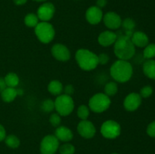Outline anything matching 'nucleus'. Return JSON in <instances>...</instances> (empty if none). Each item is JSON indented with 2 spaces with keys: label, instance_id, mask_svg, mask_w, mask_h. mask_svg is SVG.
<instances>
[{
  "label": "nucleus",
  "instance_id": "obj_9",
  "mask_svg": "<svg viewBox=\"0 0 155 154\" xmlns=\"http://www.w3.org/2000/svg\"><path fill=\"white\" fill-rule=\"evenodd\" d=\"M77 131L81 137L86 139H90L95 136L96 133V128L95 125L90 121L81 120L77 125Z\"/></svg>",
  "mask_w": 155,
  "mask_h": 154
},
{
  "label": "nucleus",
  "instance_id": "obj_6",
  "mask_svg": "<svg viewBox=\"0 0 155 154\" xmlns=\"http://www.w3.org/2000/svg\"><path fill=\"white\" fill-rule=\"evenodd\" d=\"M54 109L61 116H69L74 109L72 97L65 94L58 95L54 101Z\"/></svg>",
  "mask_w": 155,
  "mask_h": 154
},
{
  "label": "nucleus",
  "instance_id": "obj_40",
  "mask_svg": "<svg viewBox=\"0 0 155 154\" xmlns=\"http://www.w3.org/2000/svg\"><path fill=\"white\" fill-rule=\"evenodd\" d=\"M33 1H36V2H45L47 0H33Z\"/></svg>",
  "mask_w": 155,
  "mask_h": 154
},
{
  "label": "nucleus",
  "instance_id": "obj_16",
  "mask_svg": "<svg viewBox=\"0 0 155 154\" xmlns=\"http://www.w3.org/2000/svg\"><path fill=\"white\" fill-rule=\"evenodd\" d=\"M54 136L58 140L63 142H69L74 137L73 131L66 126H58L54 131Z\"/></svg>",
  "mask_w": 155,
  "mask_h": 154
},
{
  "label": "nucleus",
  "instance_id": "obj_41",
  "mask_svg": "<svg viewBox=\"0 0 155 154\" xmlns=\"http://www.w3.org/2000/svg\"><path fill=\"white\" fill-rule=\"evenodd\" d=\"M112 154H118V153H116V152H114V153H112Z\"/></svg>",
  "mask_w": 155,
  "mask_h": 154
},
{
  "label": "nucleus",
  "instance_id": "obj_39",
  "mask_svg": "<svg viewBox=\"0 0 155 154\" xmlns=\"http://www.w3.org/2000/svg\"><path fill=\"white\" fill-rule=\"evenodd\" d=\"M17 94H18V96H21L24 94V91L21 88H18L17 89Z\"/></svg>",
  "mask_w": 155,
  "mask_h": 154
},
{
  "label": "nucleus",
  "instance_id": "obj_24",
  "mask_svg": "<svg viewBox=\"0 0 155 154\" xmlns=\"http://www.w3.org/2000/svg\"><path fill=\"white\" fill-rule=\"evenodd\" d=\"M118 85L116 82H109L104 86V94L108 97H113L117 93Z\"/></svg>",
  "mask_w": 155,
  "mask_h": 154
},
{
  "label": "nucleus",
  "instance_id": "obj_2",
  "mask_svg": "<svg viewBox=\"0 0 155 154\" xmlns=\"http://www.w3.org/2000/svg\"><path fill=\"white\" fill-rule=\"evenodd\" d=\"M133 73V66L128 60H117L110 66V74L117 82H127L131 79Z\"/></svg>",
  "mask_w": 155,
  "mask_h": 154
},
{
  "label": "nucleus",
  "instance_id": "obj_4",
  "mask_svg": "<svg viewBox=\"0 0 155 154\" xmlns=\"http://www.w3.org/2000/svg\"><path fill=\"white\" fill-rule=\"evenodd\" d=\"M110 97L104 93H97L89 99V108L94 113H101L110 107Z\"/></svg>",
  "mask_w": 155,
  "mask_h": 154
},
{
  "label": "nucleus",
  "instance_id": "obj_34",
  "mask_svg": "<svg viewBox=\"0 0 155 154\" xmlns=\"http://www.w3.org/2000/svg\"><path fill=\"white\" fill-rule=\"evenodd\" d=\"M63 91H64V94L67 95H69V96H71L74 93V88L72 85L69 84L67 85L64 88Z\"/></svg>",
  "mask_w": 155,
  "mask_h": 154
},
{
  "label": "nucleus",
  "instance_id": "obj_27",
  "mask_svg": "<svg viewBox=\"0 0 155 154\" xmlns=\"http://www.w3.org/2000/svg\"><path fill=\"white\" fill-rule=\"evenodd\" d=\"M77 116L81 120H86L89 116V108L86 105H80L77 110Z\"/></svg>",
  "mask_w": 155,
  "mask_h": 154
},
{
  "label": "nucleus",
  "instance_id": "obj_18",
  "mask_svg": "<svg viewBox=\"0 0 155 154\" xmlns=\"http://www.w3.org/2000/svg\"><path fill=\"white\" fill-rule=\"evenodd\" d=\"M143 72L149 79L155 80V60L148 59L143 64Z\"/></svg>",
  "mask_w": 155,
  "mask_h": 154
},
{
  "label": "nucleus",
  "instance_id": "obj_23",
  "mask_svg": "<svg viewBox=\"0 0 155 154\" xmlns=\"http://www.w3.org/2000/svg\"><path fill=\"white\" fill-rule=\"evenodd\" d=\"M39 19L38 18L37 15L33 13L27 14L24 18V24L28 27H36V25L39 24Z\"/></svg>",
  "mask_w": 155,
  "mask_h": 154
},
{
  "label": "nucleus",
  "instance_id": "obj_11",
  "mask_svg": "<svg viewBox=\"0 0 155 154\" xmlns=\"http://www.w3.org/2000/svg\"><path fill=\"white\" fill-rule=\"evenodd\" d=\"M55 8L51 2H45L41 5L37 10V17L41 21L48 22L53 18Z\"/></svg>",
  "mask_w": 155,
  "mask_h": 154
},
{
  "label": "nucleus",
  "instance_id": "obj_12",
  "mask_svg": "<svg viewBox=\"0 0 155 154\" xmlns=\"http://www.w3.org/2000/svg\"><path fill=\"white\" fill-rule=\"evenodd\" d=\"M142 104V97L138 93H130L124 101V107L127 111L133 112L137 110Z\"/></svg>",
  "mask_w": 155,
  "mask_h": 154
},
{
  "label": "nucleus",
  "instance_id": "obj_20",
  "mask_svg": "<svg viewBox=\"0 0 155 154\" xmlns=\"http://www.w3.org/2000/svg\"><path fill=\"white\" fill-rule=\"evenodd\" d=\"M63 90V84H62L59 80H52V81H51L48 83V92H49L50 94H51V95H54V96H58V95H61Z\"/></svg>",
  "mask_w": 155,
  "mask_h": 154
},
{
  "label": "nucleus",
  "instance_id": "obj_14",
  "mask_svg": "<svg viewBox=\"0 0 155 154\" xmlns=\"http://www.w3.org/2000/svg\"><path fill=\"white\" fill-rule=\"evenodd\" d=\"M86 18L88 23L92 25L98 24L103 19L102 11L97 6H92L86 11Z\"/></svg>",
  "mask_w": 155,
  "mask_h": 154
},
{
  "label": "nucleus",
  "instance_id": "obj_26",
  "mask_svg": "<svg viewBox=\"0 0 155 154\" xmlns=\"http://www.w3.org/2000/svg\"><path fill=\"white\" fill-rule=\"evenodd\" d=\"M41 109L45 113H51L54 109V101L51 99H45L41 104Z\"/></svg>",
  "mask_w": 155,
  "mask_h": 154
},
{
  "label": "nucleus",
  "instance_id": "obj_8",
  "mask_svg": "<svg viewBox=\"0 0 155 154\" xmlns=\"http://www.w3.org/2000/svg\"><path fill=\"white\" fill-rule=\"evenodd\" d=\"M58 148L59 140L52 134L45 136L40 143L41 154H55Z\"/></svg>",
  "mask_w": 155,
  "mask_h": 154
},
{
  "label": "nucleus",
  "instance_id": "obj_13",
  "mask_svg": "<svg viewBox=\"0 0 155 154\" xmlns=\"http://www.w3.org/2000/svg\"><path fill=\"white\" fill-rule=\"evenodd\" d=\"M102 20L106 27L111 30H117L121 27V24H122V20L120 15L113 11L106 13L103 16Z\"/></svg>",
  "mask_w": 155,
  "mask_h": 154
},
{
  "label": "nucleus",
  "instance_id": "obj_32",
  "mask_svg": "<svg viewBox=\"0 0 155 154\" xmlns=\"http://www.w3.org/2000/svg\"><path fill=\"white\" fill-rule=\"evenodd\" d=\"M98 64L105 65L109 61V56L105 53H101L98 55Z\"/></svg>",
  "mask_w": 155,
  "mask_h": 154
},
{
  "label": "nucleus",
  "instance_id": "obj_28",
  "mask_svg": "<svg viewBox=\"0 0 155 154\" xmlns=\"http://www.w3.org/2000/svg\"><path fill=\"white\" fill-rule=\"evenodd\" d=\"M144 57L146 59H151L155 57V44H149L145 46L143 52Z\"/></svg>",
  "mask_w": 155,
  "mask_h": 154
},
{
  "label": "nucleus",
  "instance_id": "obj_10",
  "mask_svg": "<svg viewBox=\"0 0 155 154\" xmlns=\"http://www.w3.org/2000/svg\"><path fill=\"white\" fill-rule=\"evenodd\" d=\"M51 53L53 57L58 61L66 62L71 58V52L66 45L63 44H54L51 49Z\"/></svg>",
  "mask_w": 155,
  "mask_h": 154
},
{
  "label": "nucleus",
  "instance_id": "obj_7",
  "mask_svg": "<svg viewBox=\"0 0 155 154\" xmlns=\"http://www.w3.org/2000/svg\"><path fill=\"white\" fill-rule=\"evenodd\" d=\"M120 133V125L114 120L105 121L101 127V134L107 139L117 138Z\"/></svg>",
  "mask_w": 155,
  "mask_h": 154
},
{
  "label": "nucleus",
  "instance_id": "obj_15",
  "mask_svg": "<svg viewBox=\"0 0 155 154\" xmlns=\"http://www.w3.org/2000/svg\"><path fill=\"white\" fill-rule=\"evenodd\" d=\"M117 38V33L110 30H106L100 33L98 37V42L101 46L108 47L114 44Z\"/></svg>",
  "mask_w": 155,
  "mask_h": 154
},
{
  "label": "nucleus",
  "instance_id": "obj_25",
  "mask_svg": "<svg viewBox=\"0 0 155 154\" xmlns=\"http://www.w3.org/2000/svg\"><path fill=\"white\" fill-rule=\"evenodd\" d=\"M5 142L8 147L12 148V149H16L21 144L20 139L14 134L6 136V137L5 138Z\"/></svg>",
  "mask_w": 155,
  "mask_h": 154
},
{
  "label": "nucleus",
  "instance_id": "obj_21",
  "mask_svg": "<svg viewBox=\"0 0 155 154\" xmlns=\"http://www.w3.org/2000/svg\"><path fill=\"white\" fill-rule=\"evenodd\" d=\"M123 28L125 30V35L131 38L133 34V30H134L135 27H136V23L133 21L132 18H126L125 20L122 21V24H121Z\"/></svg>",
  "mask_w": 155,
  "mask_h": 154
},
{
  "label": "nucleus",
  "instance_id": "obj_17",
  "mask_svg": "<svg viewBox=\"0 0 155 154\" xmlns=\"http://www.w3.org/2000/svg\"><path fill=\"white\" fill-rule=\"evenodd\" d=\"M131 40L133 45L139 48H144L147 46L149 42L148 36L145 33L141 31L134 32L131 37Z\"/></svg>",
  "mask_w": 155,
  "mask_h": 154
},
{
  "label": "nucleus",
  "instance_id": "obj_5",
  "mask_svg": "<svg viewBox=\"0 0 155 154\" xmlns=\"http://www.w3.org/2000/svg\"><path fill=\"white\" fill-rule=\"evenodd\" d=\"M35 34L42 43L48 44L54 39L55 31L50 23L41 21L35 27Z\"/></svg>",
  "mask_w": 155,
  "mask_h": 154
},
{
  "label": "nucleus",
  "instance_id": "obj_38",
  "mask_svg": "<svg viewBox=\"0 0 155 154\" xmlns=\"http://www.w3.org/2000/svg\"><path fill=\"white\" fill-rule=\"evenodd\" d=\"M14 3L17 5H23L27 2V0H13Z\"/></svg>",
  "mask_w": 155,
  "mask_h": 154
},
{
  "label": "nucleus",
  "instance_id": "obj_36",
  "mask_svg": "<svg viewBox=\"0 0 155 154\" xmlns=\"http://www.w3.org/2000/svg\"><path fill=\"white\" fill-rule=\"evenodd\" d=\"M96 4L97 7H98L99 8H102L105 7V5H107V0H97Z\"/></svg>",
  "mask_w": 155,
  "mask_h": 154
},
{
  "label": "nucleus",
  "instance_id": "obj_29",
  "mask_svg": "<svg viewBox=\"0 0 155 154\" xmlns=\"http://www.w3.org/2000/svg\"><path fill=\"white\" fill-rule=\"evenodd\" d=\"M58 149L61 154H74V152H75L74 146L69 143L61 145Z\"/></svg>",
  "mask_w": 155,
  "mask_h": 154
},
{
  "label": "nucleus",
  "instance_id": "obj_30",
  "mask_svg": "<svg viewBox=\"0 0 155 154\" xmlns=\"http://www.w3.org/2000/svg\"><path fill=\"white\" fill-rule=\"evenodd\" d=\"M49 122L53 127L58 128V126H60L61 122V116L58 113H52L49 117Z\"/></svg>",
  "mask_w": 155,
  "mask_h": 154
},
{
  "label": "nucleus",
  "instance_id": "obj_1",
  "mask_svg": "<svg viewBox=\"0 0 155 154\" xmlns=\"http://www.w3.org/2000/svg\"><path fill=\"white\" fill-rule=\"evenodd\" d=\"M114 45V54L119 60H129L135 55L136 46L133 45L131 38L127 35H117V40Z\"/></svg>",
  "mask_w": 155,
  "mask_h": 154
},
{
  "label": "nucleus",
  "instance_id": "obj_31",
  "mask_svg": "<svg viewBox=\"0 0 155 154\" xmlns=\"http://www.w3.org/2000/svg\"><path fill=\"white\" fill-rule=\"evenodd\" d=\"M152 93H153L152 87H151V86L149 85H147V86H145V87H143L142 89H141L140 94H139V95H140V96L142 97V98H149V97L152 95Z\"/></svg>",
  "mask_w": 155,
  "mask_h": 154
},
{
  "label": "nucleus",
  "instance_id": "obj_22",
  "mask_svg": "<svg viewBox=\"0 0 155 154\" xmlns=\"http://www.w3.org/2000/svg\"><path fill=\"white\" fill-rule=\"evenodd\" d=\"M5 82L7 87L15 88L19 84V77L15 72H9L5 75L4 79Z\"/></svg>",
  "mask_w": 155,
  "mask_h": 154
},
{
  "label": "nucleus",
  "instance_id": "obj_37",
  "mask_svg": "<svg viewBox=\"0 0 155 154\" xmlns=\"http://www.w3.org/2000/svg\"><path fill=\"white\" fill-rule=\"evenodd\" d=\"M6 87H7V86H6L5 82L4 79L0 78V94L3 91V90H4Z\"/></svg>",
  "mask_w": 155,
  "mask_h": 154
},
{
  "label": "nucleus",
  "instance_id": "obj_19",
  "mask_svg": "<svg viewBox=\"0 0 155 154\" xmlns=\"http://www.w3.org/2000/svg\"><path fill=\"white\" fill-rule=\"evenodd\" d=\"M2 99L6 103H11L15 101V98L18 96L17 89L15 88L6 87L1 93Z\"/></svg>",
  "mask_w": 155,
  "mask_h": 154
},
{
  "label": "nucleus",
  "instance_id": "obj_35",
  "mask_svg": "<svg viewBox=\"0 0 155 154\" xmlns=\"http://www.w3.org/2000/svg\"><path fill=\"white\" fill-rule=\"evenodd\" d=\"M5 137H6L5 129V128L3 127V125H2L1 124H0V142L4 140Z\"/></svg>",
  "mask_w": 155,
  "mask_h": 154
},
{
  "label": "nucleus",
  "instance_id": "obj_3",
  "mask_svg": "<svg viewBox=\"0 0 155 154\" xmlns=\"http://www.w3.org/2000/svg\"><path fill=\"white\" fill-rule=\"evenodd\" d=\"M75 59L79 66L85 71L92 70L98 65V55L85 48L77 50L75 54Z\"/></svg>",
  "mask_w": 155,
  "mask_h": 154
},
{
  "label": "nucleus",
  "instance_id": "obj_33",
  "mask_svg": "<svg viewBox=\"0 0 155 154\" xmlns=\"http://www.w3.org/2000/svg\"><path fill=\"white\" fill-rule=\"evenodd\" d=\"M147 134L151 137H155V121L148 125L147 128Z\"/></svg>",
  "mask_w": 155,
  "mask_h": 154
}]
</instances>
